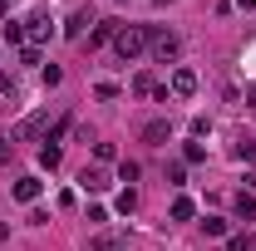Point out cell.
I'll return each mask as SVG.
<instances>
[{
    "mask_svg": "<svg viewBox=\"0 0 256 251\" xmlns=\"http://www.w3.org/2000/svg\"><path fill=\"white\" fill-rule=\"evenodd\" d=\"M148 34H153V30H143V25H124V30L114 34V50H118V60H138V54L148 50Z\"/></svg>",
    "mask_w": 256,
    "mask_h": 251,
    "instance_id": "cell-1",
    "label": "cell"
},
{
    "mask_svg": "<svg viewBox=\"0 0 256 251\" xmlns=\"http://www.w3.org/2000/svg\"><path fill=\"white\" fill-rule=\"evenodd\" d=\"M148 50H153V60L158 64H168V60H178V34H168V30H158V34H148Z\"/></svg>",
    "mask_w": 256,
    "mask_h": 251,
    "instance_id": "cell-2",
    "label": "cell"
},
{
    "mask_svg": "<svg viewBox=\"0 0 256 251\" xmlns=\"http://www.w3.org/2000/svg\"><path fill=\"white\" fill-rule=\"evenodd\" d=\"M25 25H30V44L34 50H40V40H50V34H54V20H50V10H40V15H30V20H25Z\"/></svg>",
    "mask_w": 256,
    "mask_h": 251,
    "instance_id": "cell-3",
    "label": "cell"
},
{
    "mask_svg": "<svg viewBox=\"0 0 256 251\" xmlns=\"http://www.w3.org/2000/svg\"><path fill=\"white\" fill-rule=\"evenodd\" d=\"M168 94H172V98H192V94H197V74H192V69H178Z\"/></svg>",
    "mask_w": 256,
    "mask_h": 251,
    "instance_id": "cell-4",
    "label": "cell"
},
{
    "mask_svg": "<svg viewBox=\"0 0 256 251\" xmlns=\"http://www.w3.org/2000/svg\"><path fill=\"white\" fill-rule=\"evenodd\" d=\"M172 138V124L168 118H153V124H143V143H153V148H162Z\"/></svg>",
    "mask_w": 256,
    "mask_h": 251,
    "instance_id": "cell-5",
    "label": "cell"
},
{
    "mask_svg": "<svg viewBox=\"0 0 256 251\" xmlns=\"http://www.w3.org/2000/svg\"><path fill=\"white\" fill-rule=\"evenodd\" d=\"M79 188L84 192H108V172H104V168H84V172H79Z\"/></svg>",
    "mask_w": 256,
    "mask_h": 251,
    "instance_id": "cell-6",
    "label": "cell"
},
{
    "mask_svg": "<svg viewBox=\"0 0 256 251\" xmlns=\"http://www.w3.org/2000/svg\"><path fill=\"white\" fill-rule=\"evenodd\" d=\"M124 30V25H118V20H98L94 30H89V50H98V44H108V40H114V34Z\"/></svg>",
    "mask_w": 256,
    "mask_h": 251,
    "instance_id": "cell-7",
    "label": "cell"
},
{
    "mask_svg": "<svg viewBox=\"0 0 256 251\" xmlns=\"http://www.w3.org/2000/svg\"><path fill=\"white\" fill-rule=\"evenodd\" d=\"M40 188H44L40 178H20V182H15V202H34V197H40Z\"/></svg>",
    "mask_w": 256,
    "mask_h": 251,
    "instance_id": "cell-8",
    "label": "cell"
},
{
    "mask_svg": "<svg viewBox=\"0 0 256 251\" xmlns=\"http://www.w3.org/2000/svg\"><path fill=\"white\" fill-rule=\"evenodd\" d=\"M84 25H98V20L89 15V10H79V15H74V20L64 25V34H69V40H79V34H84Z\"/></svg>",
    "mask_w": 256,
    "mask_h": 251,
    "instance_id": "cell-9",
    "label": "cell"
},
{
    "mask_svg": "<svg viewBox=\"0 0 256 251\" xmlns=\"http://www.w3.org/2000/svg\"><path fill=\"white\" fill-rule=\"evenodd\" d=\"M197 217V202H192V197H178V202H172V222H192Z\"/></svg>",
    "mask_w": 256,
    "mask_h": 251,
    "instance_id": "cell-10",
    "label": "cell"
},
{
    "mask_svg": "<svg viewBox=\"0 0 256 251\" xmlns=\"http://www.w3.org/2000/svg\"><path fill=\"white\" fill-rule=\"evenodd\" d=\"M40 128H44V114H30V118H25V124L15 128V133H10V138H34V133H40Z\"/></svg>",
    "mask_w": 256,
    "mask_h": 251,
    "instance_id": "cell-11",
    "label": "cell"
},
{
    "mask_svg": "<svg viewBox=\"0 0 256 251\" xmlns=\"http://www.w3.org/2000/svg\"><path fill=\"white\" fill-rule=\"evenodd\" d=\"M236 217H242V222H256V197H246V192L236 197Z\"/></svg>",
    "mask_w": 256,
    "mask_h": 251,
    "instance_id": "cell-12",
    "label": "cell"
},
{
    "mask_svg": "<svg viewBox=\"0 0 256 251\" xmlns=\"http://www.w3.org/2000/svg\"><path fill=\"white\" fill-rule=\"evenodd\" d=\"M40 168H60V143H44L40 148Z\"/></svg>",
    "mask_w": 256,
    "mask_h": 251,
    "instance_id": "cell-13",
    "label": "cell"
},
{
    "mask_svg": "<svg viewBox=\"0 0 256 251\" xmlns=\"http://www.w3.org/2000/svg\"><path fill=\"white\" fill-rule=\"evenodd\" d=\"M5 40H10V44H25V20H10V25H5Z\"/></svg>",
    "mask_w": 256,
    "mask_h": 251,
    "instance_id": "cell-14",
    "label": "cell"
},
{
    "mask_svg": "<svg viewBox=\"0 0 256 251\" xmlns=\"http://www.w3.org/2000/svg\"><path fill=\"white\" fill-rule=\"evenodd\" d=\"M226 251H252V236H246V232H236V236H226Z\"/></svg>",
    "mask_w": 256,
    "mask_h": 251,
    "instance_id": "cell-15",
    "label": "cell"
},
{
    "mask_svg": "<svg viewBox=\"0 0 256 251\" xmlns=\"http://www.w3.org/2000/svg\"><path fill=\"white\" fill-rule=\"evenodd\" d=\"M133 207H138V192H133V188H128V192H118V212H124V217H128Z\"/></svg>",
    "mask_w": 256,
    "mask_h": 251,
    "instance_id": "cell-16",
    "label": "cell"
},
{
    "mask_svg": "<svg viewBox=\"0 0 256 251\" xmlns=\"http://www.w3.org/2000/svg\"><path fill=\"white\" fill-rule=\"evenodd\" d=\"M202 232H207V236H226V222L222 217H207V222H202Z\"/></svg>",
    "mask_w": 256,
    "mask_h": 251,
    "instance_id": "cell-17",
    "label": "cell"
},
{
    "mask_svg": "<svg viewBox=\"0 0 256 251\" xmlns=\"http://www.w3.org/2000/svg\"><path fill=\"white\" fill-rule=\"evenodd\" d=\"M94 158H98V162H114L118 148H114V143H94Z\"/></svg>",
    "mask_w": 256,
    "mask_h": 251,
    "instance_id": "cell-18",
    "label": "cell"
},
{
    "mask_svg": "<svg viewBox=\"0 0 256 251\" xmlns=\"http://www.w3.org/2000/svg\"><path fill=\"white\" fill-rule=\"evenodd\" d=\"M153 89H158L153 74H138V79H133V94H153Z\"/></svg>",
    "mask_w": 256,
    "mask_h": 251,
    "instance_id": "cell-19",
    "label": "cell"
},
{
    "mask_svg": "<svg viewBox=\"0 0 256 251\" xmlns=\"http://www.w3.org/2000/svg\"><path fill=\"white\" fill-rule=\"evenodd\" d=\"M182 158H188V162H202V158H207V148H202V143H188V148H182Z\"/></svg>",
    "mask_w": 256,
    "mask_h": 251,
    "instance_id": "cell-20",
    "label": "cell"
},
{
    "mask_svg": "<svg viewBox=\"0 0 256 251\" xmlns=\"http://www.w3.org/2000/svg\"><path fill=\"white\" fill-rule=\"evenodd\" d=\"M10 153H15V138H10V133H0V162H10Z\"/></svg>",
    "mask_w": 256,
    "mask_h": 251,
    "instance_id": "cell-21",
    "label": "cell"
},
{
    "mask_svg": "<svg viewBox=\"0 0 256 251\" xmlns=\"http://www.w3.org/2000/svg\"><path fill=\"white\" fill-rule=\"evenodd\" d=\"M20 64H40V50L34 44H20Z\"/></svg>",
    "mask_w": 256,
    "mask_h": 251,
    "instance_id": "cell-22",
    "label": "cell"
},
{
    "mask_svg": "<svg viewBox=\"0 0 256 251\" xmlns=\"http://www.w3.org/2000/svg\"><path fill=\"white\" fill-rule=\"evenodd\" d=\"M236 158H256V138H242L236 143Z\"/></svg>",
    "mask_w": 256,
    "mask_h": 251,
    "instance_id": "cell-23",
    "label": "cell"
},
{
    "mask_svg": "<svg viewBox=\"0 0 256 251\" xmlns=\"http://www.w3.org/2000/svg\"><path fill=\"white\" fill-rule=\"evenodd\" d=\"M89 251H114V242H108V236H94V242H89Z\"/></svg>",
    "mask_w": 256,
    "mask_h": 251,
    "instance_id": "cell-24",
    "label": "cell"
},
{
    "mask_svg": "<svg viewBox=\"0 0 256 251\" xmlns=\"http://www.w3.org/2000/svg\"><path fill=\"white\" fill-rule=\"evenodd\" d=\"M0 94H15V79L10 74H0Z\"/></svg>",
    "mask_w": 256,
    "mask_h": 251,
    "instance_id": "cell-25",
    "label": "cell"
},
{
    "mask_svg": "<svg viewBox=\"0 0 256 251\" xmlns=\"http://www.w3.org/2000/svg\"><path fill=\"white\" fill-rule=\"evenodd\" d=\"M236 5H242V10H246V15H256V0H236Z\"/></svg>",
    "mask_w": 256,
    "mask_h": 251,
    "instance_id": "cell-26",
    "label": "cell"
},
{
    "mask_svg": "<svg viewBox=\"0 0 256 251\" xmlns=\"http://www.w3.org/2000/svg\"><path fill=\"white\" fill-rule=\"evenodd\" d=\"M246 108H256V84H252V89H246Z\"/></svg>",
    "mask_w": 256,
    "mask_h": 251,
    "instance_id": "cell-27",
    "label": "cell"
},
{
    "mask_svg": "<svg viewBox=\"0 0 256 251\" xmlns=\"http://www.w3.org/2000/svg\"><path fill=\"white\" fill-rule=\"evenodd\" d=\"M0 20H5V0H0Z\"/></svg>",
    "mask_w": 256,
    "mask_h": 251,
    "instance_id": "cell-28",
    "label": "cell"
}]
</instances>
